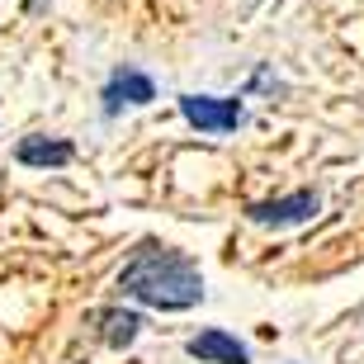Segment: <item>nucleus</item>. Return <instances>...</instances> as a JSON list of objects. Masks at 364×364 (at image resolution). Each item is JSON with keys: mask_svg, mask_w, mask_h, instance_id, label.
Returning a JSON list of instances; mask_svg holds the SVG:
<instances>
[{"mask_svg": "<svg viewBox=\"0 0 364 364\" xmlns=\"http://www.w3.org/2000/svg\"><path fill=\"white\" fill-rule=\"evenodd\" d=\"M119 289H123V298H137V303H147V308L180 312V308H194L203 298V274L185 251L147 242L128 265H123Z\"/></svg>", "mask_w": 364, "mask_h": 364, "instance_id": "1", "label": "nucleus"}, {"mask_svg": "<svg viewBox=\"0 0 364 364\" xmlns=\"http://www.w3.org/2000/svg\"><path fill=\"white\" fill-rule=\"evenodd\" d=\"M180 114L199 133H232L246 123L242 100H218V95H180Z\"/></svg>", "mask_w": 364, "mask_h": 364, "instance_id": "2", "label": "nucleus"}, {"mask_svg": "<svg viewBox=\"0 0 364 364\" xmlns=\"http://www.w3.org/2000/svg\"><path fill=\"white\" fill-rule=\"evenodd\" d=\"M151 100H156L151 76H142V71H133V67L114 71V76H109V85H105V114H109V119H114L123 105H151Z\"/></svg>", "mask_w": 364, "mask_h": 364, "instance_id": "3", "label": "nucleus"}, {"mask_svg": "<svg viewBox=\"0 0 364 364\" xmlns=\"http://www.w3.org/2000/svg\"><path fill=\"white\" fill-rule=\"evenodd\" d=\"M317 213V194H289V199H270V203H251V218L265 228H289V223H308Z\"/></svg>", "mask_w": 364, "mask_h": 364, "instance_id": "4", "label": "nucleus"}, {"mask_svg": "<svg viewBox=\"0 0 364 364\" xmlns=\"http://www.w3.org/2000/svg\"><path fill=\"white\" fill-rule=\"evenodd\" d=\"M189 355L203 364H246V346L228 331H199L189 341Z\"/></svg>", "mask_w": 364, "mask_h": 364, "instance_id": "5", "label": "nucleus"}, {"mask_svg": "<svg viewBox=\"0 0 364 364\" xmlns=\"http://www.w3.org/2000/svg\"><path fill=\"white\" fill-rule=\"evenodd\" d=\"M76 156L71 142H53V137H24L19 147H14V161L19 166H67Z\"/></svg>", "mask_w": 364, "mask_h": 364, "instance_id": "6", "label": "nucleus"}, {"mask_svg": "<svg viewBox=\"0 0 364 364\" xmlns=\"http://www.w3.org/2000/svg\"><path fill=\"white\" fill-rule=\"evenodd\" d=\"M100 331H105V341L109 346H114V350H123V346H133L137 341V331H142V317H137V312H100Z\"/></svg>", "mask_w": 364, "mask_h": 364, "instance_id": "7", "label": "nucleus"}, {"mask_svg": "<svg viewBox=\"0 0 364 364\" xmlns=\"http://www.w3.org/2000/svg\"><path fill=\"white\" fill-rule=\"evenodd\" d=\"M38 5H43V0H28V10H38Z\"/></svg>", "mask_w": 364, "mask_h": 364, "instance_id": "8", "label": "nucleus"}]
</instances>
